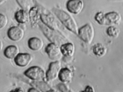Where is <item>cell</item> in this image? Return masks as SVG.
Wrapping results in <instances>:
<instances>
[{
  "label": "cell",
  "instance_id": "6da1fadb",
  "mask_svg": "<svg viewBox=\"0 0 123 92\" xmlns=\"http://www.w3.org/2000/svg\"><path fill=\"white\" fill-rule=\"evenodd\" d=\"M38 25L43 34L51 43L55 44L60 47L68 42L66 37L58 30L49 27L41 21Z\"/></svg>",
  "mask_w": 123,
  "mask_h": 92
},
{
  "label": "cell",
  "instance_id": "7a4b0ae2",
  "mask_svg": "<svg viewBox=\"0 0 123 92\" xmlns=\"http://www.w3.org/2000/svg\"><path fill=\"white\" fill-rule=\"evenodd\" d=\"M52 11L67 29L77 35L78 29V25L71 15L65 11L59 9L53 8Z\"/></svg>",
  "mask_w": 123,
  "mask_h": 92
},
{
  "label": "cell",
  "instance_id": "3957f363",
  "mask_svg": "<svg viewBox=\"0 0 123 92\" xmlns=\"http://www.w3.org/2000/svg\"><path fill=\"white\" fill-rule=\"evenodd\" d=\"M94 28L90 23H87L78 28L77 35L85 43L90 44L94 37Z\"/></svg>",
  "mask_w": 123,
  "mask_h": 92
},
{
  "label": "cell",
  "instance_id": "277c9868",
  "mask_svg": "<svg viewBox=\"0 0 123 92\" xmlns=\"http://www.w3.org/2000/svg\"><path fill=\"white\" fill-rule=\"evenodd\" d=\"M48 10L41 7V21L49 27L53 29H57L58 23L55 17Z\"/></svg>",
  "mask_w": 123,
  "mask_h": 92
},
{
  "label": "cell",
  "instance_id": "5b68a950",
  "mask_svg": "<svg viewBox=\"0 0 123 92\" xmlns=\"http://www.w3.org/2000/svg\"><path fill=\"white\" fill-rule=\"evenodd\" d=\"M24 75L33 81L44 80L45 73L40 67L37 66L31 67L24 72Z\"/></svg>",
  "mask_w": 123,
  "mask_h": 92
},
{
  "label": "cell",
  "instance_id": "8992f818",
  "mask_svg": "<svg viewBox=\"0 0 123 92\" xmlns=\"http://www.w3.org/2000/svg\"><path fill=\"white\" fill-rule=\"evenodd\" d=\"M62 68L61 64L59 61L51 62L45 73L46 78L47 80L51 81L56 79Z\"/></svg>",
  "mask_w": 123,
  "mask_h": 92
},
{
  "label": "cell",
  "instance_id": "52a82bcc",
  "mask_svg": "<svg viewBox=\"0 0 123 92\" xmlns=\"http://www.w3.org/2000/svg\"><path fill=\"white\" fill-rule=\"evenodd\" d=\"M45 52L51 60L59 61L62 58V55L60 47L54 43L48 44L45 49Z\"/></svg>",
  "mask_w": 123,
  "mask_h": 92
},
{
  "label": "cell",
  "instance_id": "ba28073f",
  "mask_svg": "<svg viewBox=\"0 0 123 92\" xmlns=\"http://www.w3.org/2000/svg\"><path fill=\"white\" fill-rule=\"evenodd\" d=\"M84 3L82 0H68L66 4V7L70 13L78 14L83 10Z\"/></svg>",
  "mask_w": 123,
  "mask_h": 92
},
{
  "label": "cell",
  "instance_id": "9c48e42d",
  "mask_svg": "<svg viewBox=\"0 0 123 92\" xmlns=\"http://www.w3.org/2000/svg\"><path fill=\"white\" fill-rule=\"evenodd\" d=\"M7 36L12 40L19 41L23 38L25 32L23 28L20 26H13L10 28L7 31Z\"/></svg>",
  "mask_w": 123,
  "mask_h": 92
},
{
  "label": "cell",
  "instance_id": "30bf717a",
  "mask_svg": "<svg viewBox=\"0 0 123 92\" xmlns=\"http://www.w3.org/2000/svg\"><path fill=\"white\" fill-rule=\"evenodd\" d=\"M33 57L28 53H19L14 58L15 64L18 66L25 67L27 66L32 62Z\"/></svg>",
  "mask_w": 123,
  "mask_h": 92
},
{
  "label": "cell",
  "instance_id": "8fae6325",
  "mask_svg": "<svg viewBox=\"0 0 123 92\" xmlns=\"http://www.w3.org/2000/svg\"><path fill=\"white\" fill-rule=\"evenodd\" d=\"M41 7L36 6L32 7L28 12L29 21L31 27H36L41 21Z\"/></svg>",
  "mask_w": 123,
  "mask_h": 92
},
{
  "label": "cell",
  "instance_id": "7c38bea8",
  "mask_svg": "<svg viewBox=\"0 0 123 92\" xmlns=\"http://www.w3.org/2000/svg\"><path fill=\"white\" fill-rule=\"evenodd\" d=\"M105 16L106 25H118L122 20L120 14L115 11L105 13Z\"/></svg>",
  "mask_w": 123,
  "mask_h": 92
},
{
  "label": "cell",
  "instance_id": "4fadbf2b",
  "mask_svg": "<svg viewBox=\"0 0 123 92\" xmlns=\"http://www.w3.org/2000/svg\"><path fill=\"white\" fill-rule=\"evenodd\" d=\"M29 48L32 50L39 51L42 49L44 43L43 41L38 37H34L30 38L28 41Z\"/></svg>",
  "mask_w": 123,
  "mask_h": 92
},
{
  "label": "cell",
  "instance_id": "5bb4252c",
  "mask_svg": "<svg viewBox=\"0 0 123 92\" xmlns=\"http://www.w3.org/2000/svg\"><path fill=\"white\" fill-rule=\"evenodd\" d=\"M73 77V73L71 70L67 67H65L61 69L58 77L60 81L65 83L70 82Z\"/></svg>",
  "mask_w": 123,
  "mask_h": 92
},
{
  "label": "cell",
  "instance_id": "9a60e30c",
  "mask_svg": "<svg viewBox=\"0 0 123 92\" xmlns=\"http://www.w3.org/2000/svg\"><path fill=\"white\" fill-rule=\"evenodd\" d=\"M60 48L62 53L63 56L72 57L75 51V47L73 43L67 42L62 45Z\"/></svg>",
  "mask_w": 123,
  "mask_h": 92
},
{
  "label": "cell",
  "instance_id": "2e32d148",
  "mask_svg": "<svg viewBox=\"0 0 123 92\" xmlns=\"http://www.w3.org/2000/svg\"><path fill=\"white\" fill-rule=\"evenodd\" d=\"M23 9L20 10L16 12L15 18L19 23L24 24L29 21L28 12Z\"/></svg>",
  "mask_w": 123,
  "mask_h": 92
},
{
  "label": "cell",
  "instance_id": "e0dca14e",
  "mask_svg": "<svg viewBox=\"0 0 123 92\" xmlns=\"http://www.w3.org/2000/svg\"><path fill=\"white\" fill-rule=\"evenodd\" d=\"M33 81L31 83V85L41 92H53L54 91L44 80Z\"/></svg>",
  "mask_w": 123,
  "mask_h": 92
},
{
  "label": "cell",
  "instance_id": "ac0fdd59",
  "mask_svg": "<svg viewBox=\"0 0 123 92\" xmlns=\"http://www.w3.org/2000/svg\"><path fill=\"white\" fill-rule=\"evenodd\" d=\"M19 52V48L17 46L11 45L7 46L5 49L4 54L7 58L12 59L16 57Z\"/></svg>",
  "mask_w": 123,
  "mask_h": 92
},
{
  "label": "cell",
  "instance_id": "d6986e66",
  "mask_svg": "<svg viewBox=\"0 0 123 92\" xmlns=\"http://www.w3.org/2000/svg\"><path fill=\"white\" fill-rule=\"evenodd\" d=\"M94 53L99 57L104 56L107 52V49L105 46L100 43L95 44L92 47Z\"/></svg>",
  "mask_w": 123,
  "mask_h": 92
},
{
  "label": "cell",
  "instance_id": "ffe728a7",
  "mask_svg": "<svg viewBox=\"0 0 123 92\" xmlns=\"http://www.w3.org/2000/svg\"><path fill=\"white\" fill-rule=\"evenodd\" d=\"M107 34L109 37L113 38L117 37L120 33L119 29L114 25L109 26L106 31Z\"/></svg>",
  "mask_w": 123,
  "mask_h": 92
},
{
  "label": "cell",
  "instance_id": "44dd1931",
  "mask_svg": "<svg viewBox=\"0 0 123 92\" xmlns=\"http://www.w3.org/2000/svg\"><path fill=\"white\" fill-rule=\"evenodd\" d=\"M105 13L102 11L97 12L94 16L95 21L99 25H106V21L105 16Z\"/></svg>",
  "mask_w": 123,
  "mask_h": 92
},
{
  "label": "cell",
  "instance_id": "7402d4cb",
  "mask_svg": "<svg viewBox=\"0 0 123 92\" xmlns=\"http://www.w3.org/2000/svg\"><path fill=\"white\" fill-rule=\"evenodd\" d=\"M8 20L4 15L0 13V29L5 27L7 24Z\"/></svg>",
  "mask_w": 123,
  "mask_h": 92
},
{
  "label": "cell",
  "instance_id": "603a6c76",
  "mask_svg": "<svg viewBox=\"0 0 123 92\" xmlns=\"http://www.w3.org/2000/svg\"><path fill=\"white\" fill-rule=\"evenodd\" d=\"M57 87L58 90L61 92H67L68 91L67 87L65 83H63L58 84Z\"/></svg>",
  "mask_w": 123,
  "mask_h": 92
},
{
  "label": "cell",
  "instance_id": "cb8c5ba5",
  "mask_svg": "<svg viewBox=\"0 0 123 92\" xmlns=\"http://www.w3.org/2000/svg\"><path fill=\"white\" fill-rule=\"evenodd\" d=\"M28 92H39L40 90L36 88L33 87L30 88L28 91Z\"/></svg>",
  "mask_w": 123,
  "mask_h": 92
},
{
  "label": "cell",
  "instance_id": "d4e9b609",
  "mask_svg": "<svg viewBox=\"0 0 123 92\" xmlns=\"http://www.w3.org/2000/svg\"><path fill=\"white\" fill-rule=\"evenodd\" d=\"M12 92H23V90L21 88L19 87L15 88V89L11 90Z\"/></svg>",
  "mask_w": 123,
  "mask_h": 92
},
{
  "label": "cell",
  "instance_id": "484cf974",
  "mask_svg": "<svg viewBox=\"0 0 123 92\" xmlns=\"http://www.w3.org/2000/svg\"><path fill=\"white\" fill-rule=\"evenodd\" d=\"M84 92H93V90L92 88L89 86H88L86 88Z\"/></svg>",
  "mask_w": 123,
  "mask_h": 92
},
{
  "label": "cell",
  "instance_id": "4316f807",
  "mask_svg": "<svg viewBox=\"0 0 123 92\" xmlns=\"http://www.w3.org/2000/svg\"><path fill=\"white\" fill-rule=\"evenodd\" d=\"M3 44L0 41V50H1L2 48Z\"/></svg>",
  "mask_w": 123,
  "mask_h": 92
}]
</instances>
